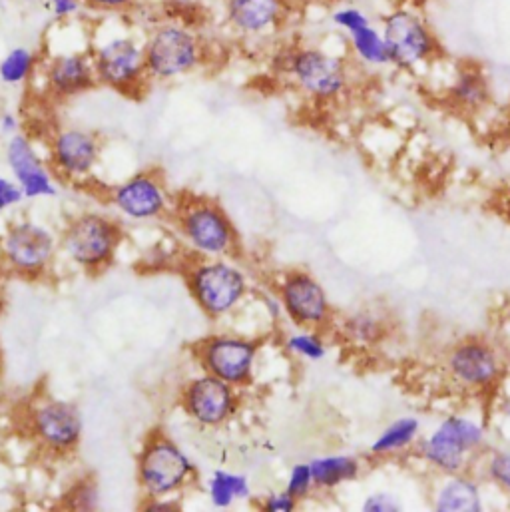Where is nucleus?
<instances>
[{"mask_svg": "<svg viewBox=\"0 0 510 512\" xmlns=\"http://www.w3.org/2000/svg\"><path fill=\"white\" fill-rule=\"evenodd\" d=\"M208 44L198 28L176 20L154 24L144 38L148 76L152 82H172L196 72L208 60Z\"/></svg>", "mask_w": 510, "mask_h": 512, "instance_id": "nucleus-1", "label": "nucleus"}, {"mask_svg": "<svg viewBox=\"0 0 510 512\" xmlns=\"http://www.w3.org/2000/svg\"><path fill=\"white\" fill-rule=\"evenodd\" d=\"M485 447V425L471 415L459 413L441 419L437 427L419 441L417 455L441 475H459L469 471Z\"/></svg>", "mask_w": 510, "mask_h": 512, "instance_id": "nucleus-2", "label": "nucleus"}, {"mask_svg": "<svg viewBox=\"0 0 510 512\" xmlns=\"http://www.w3.org/2000/svg\"><path fill=\"white\" fill-rule=\"evenodd\" d=\"M273 66L289 76L303 94L319 102L339 98L349 86L347 64L315 46L285 48L275 56Z\"/></svg>", "mask_w": 510, "mask_h": 512, "instance_id": "nucleus-3", "label": "nucleus"}, {"mask_svg": "<svg viewBox=\"0 0 510 512\" xmlns=\"http://www.w3.org/2000/svg\"><path fill=\"white\" fill-rule=\"evenodd\" d=\"M92 62L98 84L122 96L142 98L152 82L148 76L144 42L136 36L122 34L100 42L92 48Z\"/></svg>", "mask_w": 510, "mask_h": 512, "instance_id": "nucleus-4", "label": "nucleus"}, {"mask_svg": "<svg viewBox=\"0 0 510 512\" xmlns=\"http://www.w3.org/2000/svg\"><path fill=\"white\" fill-rule=\"evenodd\" d=\"M186 281L198 307L212 319L232 313L250 291L246 273L224 257H202L188 267Z\"/></svg>", "mask_w": 510, "mask_h": 512, "instance_id": "nucleus-5", "label": "nucleus"}, {"mask_svg": "<svg viewBox=\"0 0 510 512\" xmlns=\"http://www.w3.org/2000/svg\"><path fill=\"white\" fill-rule=\"evenodd\" d=\"M178 228L194 254L206 259L232 257L240 238L224 208L212 200H190L178 210Z\"/></svg>", "mask_w": 510, "mask_h": 512, "instance_id": "nucleus-6", "label": "nucleus"}, {"mask_svg": "<svg viewBox=\"0 0 510 512\" xmlns=\"http://www.w3.org/2000/svg\"><path fill=\"white\" fill-rule=\"evenodd\" d=\"M192 459L164 433L148 437L138 457V483L148 499L172 497L194 477Z\"/></svg>", "mask_w": 510, "mask_h": 512, "instance_id": "nucleus-7", "label": "nucleus"}, {"mask_svg": "<svg viewBox=\"0 0 510 512\" xmlns=\"http://www.w3.org/2000/svg\"><path fill=\"white\" fill-rule=\"evenodd\" d=\"M122 244L120 226L102 214H82L74 218L60 240L64 254L86 273L104 271Z\"/></svg>", "mask_w": 510, "mask_h": 512, "instance_id": "nucleus-8", "label": "nucleus"}, {"mask_svg": "<svg viewBox=\"0 0 510 512\" xmlns=\"http://www.w3.org/2000/svg\"><path fill=\"white\" fill-rule=\"evenodd\" d=\"M447 375L467 391H491L507 375L503 353L483 337H469L455 343L445 359Z\"/></svg>", "mask_w": 510, "mask_h": 512, "instance_id": "nucleus-9", "label": "nucleus"}, {"mask_svg": "<svg viewBox=\"0 0 510 512\" xmlns=\"http://www.w3.org/2000/svg\"><path fill=\"white\" fill-rule=\"evenodd\" d=\"M383 38L389 50V64L399 70H413L441 54V44L435 32L411 10L391 12L385 18Z\"/></svg>", "mask_w": 510, "mask_h": 512, "instance_id": "nucleus-10", "label": "nucleus"}, {"mask_svg": "<svg viewBox=\"0 0 510 512\" xmlns=\"http://www.w3.org/2000/svg\"><path fill=\"white\" fill-rule=\"evenodd\" d=\"M259 345L254 339L218 333L202 339L196 357L202 369L234 387H248L254 381L255 357Z\"/></svg>", "mask_w": 510, "mask_h": 512, "instance_id": "nucleus-11", "label": "nucleus"}, {"mask_svg": "<svg viewBox=\"0 0 510 512\" xmlns=\"http://www.w3.org/2000/svg\"><path fill=\"white\" fill-rule=\"evenodd\" d=\"M30 435L46 451L66 455L74 451L82 439V413L70 401L44 399L28 413Z\"/></svg>", "mask_w": 510, "mask_h": 512, "instance_id": "nucleus-12", "label": "nucleus"}, {"mask_svg": "<svg viewBox=\"0 0 510 512\" xmlns=\"http://www.w3.org/2000/svg\"><path fill=\"white\" fill-rule=\"evenodd\" d=\"M54 254V236L34 222L12 224L0 240V256L6 267L22 277H40L50 267Z\"/></svg>", "mask_w": 510, "mask_h": 512, "instance_id": "nucleus-13", "label": "nucleus"}, {"mask_svg": "<svg viewBox=\"0 0 510 512\" xmlns=\"http://www.w3.org/2000/svg\"><path fill=\"white\" fill-rule=\"evenodd\" d=\"M182 409L190 419L204 427H220L230 421L240 405L238 387L204 371L190 379L180 395Z\"/></svg>", "mask_w": 510, "mask_h": 512, "instance_id": "nucleus-14", "label": "nucleus"}, {"mask_svg": "<svg viewBox=\"0 0 510 512\" xmlns=\"http://www.w3.org/2000/svg\"><path fill=\"white\" fill-rule=\"evenodd\" d=\"M277 297L297 327L321 329L331 321V303L323 285L303 269H291L281 277Z\"/></svg>", "mask_w": 510, "mask_h": 512, "instance_id": "nucleus-15", "label": "nucleus"}, {"mask_svg": "<svg viewBox=\"0 0 510 512\" xmlns=\"http://www.w3.org/2000/svg\"><path fill=\"white\" fill-rule=\"evenodd\" d=\"M50 162L52 168L66 180H82L88 178L102 152V142L96 132L64 126L54 130L50 142Z\"/></svg>", "mask_w": 510, "mask_h": 512, "instance_id": "nucleus-16", "label": "nucleus"}, {"mask_svg": "<svg viewBox=\"0 0 510 512\" xmlns=\"http://www.w3.org/2000/svg\"><path fill=\"white\" fill-rule=\"evenodd\" d=\"M112 206L128 220H158L170 210V198L160 174L138 172L110 192Z\"/></svg>", "mask_w": 510, "mask_h": 512, "instance_id": "nucleus-17", "label": "nucleus"}, {"mask_svg": "<svg viewBox=\"0 0 510 512\" xmlns=\"http://www.w3.org/2000/svg\"><path fill=\"white\" fill-rule=\"evenodd\" d=\"M224 20L244 38H261L277 32L291 16V0H222Z\"/></svg>", "mask_w": 510, "mask_h": 512, "instance_id": "nucleus-18", "label": "nucleus"}, {"mask_svg": "<svg viewBox=\"0 0 510 512\" xmlns=\"http://www.w3.org/2000/svg\"><path fill=\"white\" fill-rule=\"evenodd\" d=\"M46 92L56 100H70L98 86L92 52H62L42 64Z\"/></svg>", "mask_w": 510, "mask_h": 512, "instance_id": "nucleus-19", "label": "nucleus"}, {"mask_svg": "<svg viewBox=\"0 0 510 512\" xmlns=\"http://www.w3.org/2000/svg\"><path fill=\"white\" fill-rule=\"evenodd\" d=\"M4 154H6L8 168L16 184L22 188V194L26 200L56 196L52 172L46 168L44 160L38 156L34 144L26 134L18 132L10 136Z\"/></svg>", "mask_w": 510, "mask_h": 512, "instance_id": "nucleus-20", "label": "nucleus"}, {"mask_svg": "<svg viewBox=\"0 0 510 512\" xmlns=\"http://www.w3.org/2000/svg\"><path fill=\"white\" fill-rule=\"evenodd\" d=\"M445 96L453 110L475 116L493 102V86L487 72L479 64L465 62L457 68Z\"/></svg>", "mask_w": 510, "mask_h": 512, "instance_id": "nucleus-21", "label": "nucleus"}, {"mask_svg": "<svg viewBox=\"0 0 510 512\" xmlns=\"http://www.w3.org/2000/svg\"><path fill=\"white\" fill-rule=\"evenodd\" d=\"M433 509L439 512H481L485 509L483 489L467 473L443 475L433 491Z\"/></svg>", "mask_w": 510, "mask_h": 512, "instance_id": "nucleus-22", "label": "nucleus"}, {"mask_svg": "<svg viewBox=\"0 0 510 512\" xmlns=\"http://www.w3.org/2000/svg\"><path fill=\"white\" fill-rule=\"evenodd\" d=\"M315 489L333 491L353 483L361 475V461L351 455H323L309 461Z\"/></svg>", "mask_w": 510, "mask_h": 512, "instance_id": "nucleus-23", "label": "nucleus"}, {"mask_svg": "<svg viewBox=\"0 0 510 512\" xmlns=\"http://www.w3.org/2000/svg\"><path fill=\"white\" fill-rule=\"evenodd\" d=\"M421 439V421L417 417H399L387 425L371 445L373 457H391L411 449Z\"/></svg>", "mask_w": 510, "mask_h": 512, "instance_id": "nucleus-24", "label": "nucleus"}, {"mask_svg": "<svg viewBox=\"0 0 510 512\" xmlns=\"http://www.w3.org/2000/svg\"><path fill=\"white\" fill-rule=\"evenodd\" d=\"M341 333L351 345L359 349H369L385 339L387 323L381 313L373 309H359L343 319Z\"/></svg>", "mask_w": 510, "mask_h": 512, "instance_id": "nucleus-25", "label": "nucleus"}, {"mask_svg": "<svg viewBox=\"0 0 510 512\" xmlns=\"http://www.w3.org/2000/svg\"><path fill=\"white\" fill-rule=\"evenodd\" d=\"M42 66L36 50L30 46H14L0 60V82L6 86L26 84Z\"/></svg>", "mask_w": 510, "mask_h": 512, "instance_id": "nucleus-26", "label": "nucleus"}, {"mask_svg": "<svg viewBox=\"0 0 510 512\" xmlns=\"http://www.w3.org/2000/svg\"><path fill=\"white\" fill-rule=\"evenodd\" d=\"M252 495L250 481L244 475L230 471H216L210 479V501L216 509H230L238 501H246Z\"/></svg>", "mask_w": 510, "mask_h": 512, "instance_id": "nucleus-27", "label": "nucleus"}, {"mask_svg": "<svg viewBox=\"0 0 510 512\" xmlns=\"http://www.w3.org/2000/svg\"><path fill=\"white\" fill-rule=\"evenodd\" d=\"M353 52L371 66H385L389 64V50L383 34L375 30L371 24L355 30L349 34Z\"/></svg>", "mask_w": 510, "mask_h": 512, "instance_id": "nucleus-28", "label": "nucleus"}, {"mask_svg": "<svg viewBox=\"0 0 510 512\" xmlns=\"http://www.w3.org/2000/svg\"><path fill=\"white\" fill-rule=\"evenodd\" d=\"M285 347L289 353L307 361H321L327 355V345L317 329L301 327V331H295L287 337Z\"/></svg>", "mask_w": 510, "mask_h": 512, "instance_id": "nucleus-29", "label": "nucleus"}, {"mask_svg": "<svg viewBox=\"0 0 510 512\" xmlns=\"http://www.w3.org/2000/svg\"><path fill=\"white\" fill-rule=\"evenodd\" d=\"M62 507L72 511H96L100 507V493L96 481L92 477H84L82 481L74 483L72 489L64 495Z\"/></svg>", "mask_w": 510, "mask_h": 512, "instance_id": "nucleus-30", "label": "nucleus"}, {"mask_svg": "<svg viewBox=\"0 0 510 512\" xmlns=\"http://www.w3.org/2000/svg\"><path fill=\"white\" fill-rule=\"evenodd\" d=\"M483 473L510 497V449L491 451L483 463Z\"/></svg>", "mask_w": 510, "mask_h": 512, "instance_id": "nucleus-31", "label": "nucleus"}, {"mask_svg": "<svg viewBox=\"0 0 510 512\" xmlns=\"http://www.w3.org/2000/svg\"><path fill=\"white\" fill-rule=\"evenodd\" d=\"M313 489H315V483H313L311 465H309V463H299V465H295V467L289 471L285 491L301 503L303 499H307V497L311 495Z\"/></svg>", "mask_w": 510, "mask_h": 512, "instance_id": "nucleus-32", "label": "nucleus"}, {"mask_svg": "<svg viewBox=\"0 0 510 512\" xmlns=\"http://www.w3.org/2000/svg\"><path fill=\"white\" fill-rule=\"evenodd\" d=\"M46 10L54 18V22H72L84 10V0H46Z\"/></svg>", "mask_w": 510, "mask_h": 512, "instance_id": "nucleus-33", "label": "nucleus"}, {"mask_svg": "<svg viewBox=\"0 0 510 512\" xmlns=\"http://www.w3.org/2000/svg\"><path fill=\"white\" fill-rule=\"evenodd\" d=\"M86 10L98 14H132L136 12L144 0H84Z\"/></svg>", "mask_w": 510, "mask_h": 512, "instance_id": "nucleus-34", "label": "nucleus"}, {"mask_svg": "<svg viewBox=\"0 0 510 512\" xmlns=\"http://www.w3.org/2000/svg\"><path fill=\"white\" fill-rule=\"evenodd\" d=\"M361 509L365 512H399L403 511V503L391 491H375L363 501Z\"/></svg>", "mask_w": 510, "mask_h": 512, "instance_id": "nucleus-35", "label": "nucleus"}, {"mask_svg": "<svg viewBox=\"0 0 510 512\" xmlns=\"http://www.w3.org/2000/svg\"><path fill=\"white\" fill-rule=\"evenodd\" d=\"M333 22H335L341 30H345L347 34H351V32H355V30H359V28L371 24L369 18H367L361 10L351 8V6L337 10V12L333 14Z\"/></svg>", "mask_w": 510, "mask_h": 512, "instance_id": "nucleus-36", "label": "nucleus"}, {"mask_svg": "<svg viewBox=\"0 0 510 512\" xmlns=\"http://www.w3.org/2000/svg\"><path fill=\"white\" fill-rule=\"evenodd\" d=\"M299 501L291 497L287 491L271 493L265 501H261V509L267 512H291L297 509Z\"/></svg>", "mask_w": 510, "mask_h": 512, "instance_id": "nucleus-37", "label": "nucleus"}, {"mask_svg": "<svg viewBox=\"0 0 510 512\" xmlns=\"http://www.w3.org/2000/svg\"><path fill=\"white\" fill-rule=\"evenodd\" d=\"M22 200H24V194H22V188L16 184V180L12 182L0 176V212L20 204Z\"/></svg>", "mask_w": 510, "mask_h": 512, "instance_id": "nucleus-38", "label": "nucleus"}, {"mask_svg": "<svg viewBox=\"0 0 510 512\" xmlns=\"http://www.w3.org/2000/svg\"><path fill=\"white\" fill-rule=\"evenodd\" d=\"M144 511L164 512V511H180V505L170 501L168 497H162V499H148L146 497V503L142 505Z\"/></svg>", "mask_w": 510, "mask_h": 512, "instance_id": "nucleus-39", "label": "nucleus"}, {"mask_svg": "<svg viewBox=\"0 0 510 512\" xmlns=\"http://www.w3.org/2000/svg\"><path fill=\"white\" fill-rule=\"evenodd\" d=\"M18 130H20V120L16 118V114H12V112H2V114H0V134L10 138V136L18 134Z\"/></svg>", "mask_w": 510, "mask_h": 512, "instance_id": "nucleus-40", "label": "nucleus"}, {"mask_svg": "<svg viewBox=\"0 0 510 512\" xmlns=\"http://www.w3.org/2000/svg\"><path fill=\"white\" fill-rule=\"evenodd\" d=\"M501 415H503V419L510 425V395H507V397L501 401Z\"/></svg>", "mask_w": 510, "mask_h": 512, "instance_id": "nucleus-41", "label": "nucleus"}, {"mask_svg": "<svg viewBox=\"0 0 510 512\" xmlns=\"http://www.w3.org/2000/svg\"><path fill=\"white\" fill-rule=\"evenodd\" d=\"M507 134H509V138H510V102H509V108H507Z\"/></svg>", "mask_w": 510, "mask_h": 512, "instance_id": "nucleus-42", "label": "nucleus"}]
</instances>
